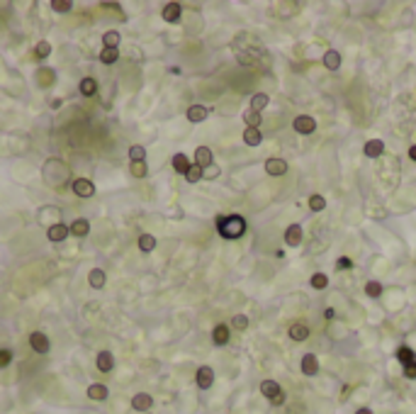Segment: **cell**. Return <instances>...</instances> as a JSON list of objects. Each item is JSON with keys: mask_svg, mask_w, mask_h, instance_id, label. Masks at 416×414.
I'll list each match as a JSON object with an SVG mask.
<instances>
[{"mask_svg": "<svg viewBox=\"0 0 416 414\" xmlns=\"http://www.w3.org/2000/svg\"><path fill=\"white\" fill-rule=\"evenodd\" d=\"M29 346H32L37 353H49V339H47L42 332H32V334H29Z\"/></svg>", "mask_w": 416, "mask_h": 414, "instance_id": "30bf717a", "label": "cell"}, {"mask_svg": "<svg viewBox=\"0 0 416 414\" xmlns=\"http://www.w3.org/2000/svg\"><path fill=\"white\" fill-rule=\"evenodd\" d=\"M355 414H372V410H367V407H360V410H358Z\"/></svg>", "mask_w": 416, "mask_h": 414, "instance_id": "bcb514c9", "label": "cell"}, {"mask_svg": "<svg viewBox=\"0 0 416 414\" xmlns=\"http://www.w3.org/2000/svg\"><path fill=\"white\" fill-rule=\"evenodd\" d=\"M307 336H309V327H307V324L294 322V324L290 327V339H292V341H304Z\"/></svg>", "mask_w": 416, "mask_h": 414, "instance_id": "d6986e66", "label": "cell"}, {"mask_svg": "<svg viewBox=\"0 0 416 414\" xmlns=\"http://www.w3.org/2000/svg\"><path fill=\"white\" fill-rule=\"evenodd\" d=\"M161 15H163L166 22H178L180 15H183V5H180V2H166L163 10H161Z\"/></svg>", "mask_w": 416, "mask_h": 414, "instance_id": "ba28073f", "label": "cell"}, {"mask_svg": "<svg viewBox=\"0 0 416 414\" xmlns=\"http://www.w3.org/2000/svg\"><path fill=\"white\" fill-rule=\"evenodd\" d=\"M324 66L329 71H339V66H341V54L334 52V49H329V52L324 54Z\"/></svg>", "mask_w": 416, "mask_h": 414, "instance_id": "cb8c5ba5", "label": "cell"}, {"mask_svg": "<svg viewBox=\"0 0 416 414\" xmlns=\"http://www.w3.org/2000/svg\"><path fill=\"white\" fill-rule=\"evenodd\" d=\"M292 129H294L297 134H312V132L317 129V120L309 117V115H299V117H294Z\"/></svg>", "mask_w": 416, "mask_h": 414, "instance_id": "277c9868", "label": "cell"}, {"mask_svg": "<svg viewBox=\"0 0 416 414\" xmlns=\"http://www.w3.org/2000/svg\"><path fill=\"white\" fill-rule=\"evenodd\" d=\"M212 163H214L212 149H207V146H197V149H195V166H200V168L205 171V168H209Z\"/></svg>", "mask_w": 416, "mask_h": 414, "instance_id": "52a82bcc", "label": "cell"}, {"mask_svg": "<svg viewBox=\"0 0 416 414\" xmlns=\"http://www.w3.org/2000/svg\"><path fill=\"white\" fill-rule=\"evenodd\" d=\"M244 122H246L248 129H258L261 122H263V115L256 112V110H246V112H244Z\"/></svg>", "mask_w": 416, "mask_h": 414, "instance_id": "7402d4cb", "label": "cell"}, {"mask_svg": "<svg viewBox=\"0 0 416 414\" xmlns=\"http://www.w3.org/2000/svg\"><path fill=\"white\" fill-rule=\"evenodd\" d=\"M71 234L73 236H88V232H90V222L88 219H83V217H78V219H73L69 224Z\"/></svg>", "mask_w": 416, "mask_h": 414, "instance_id": "ac0fdd59", "label": "cell"}, {"mask_svg": "<svg viewBox=\"0 0 416 414\" xmlns=\"http://www.w3.org/2000/svg\"><path fill=\"white\" fill-rule=\"evenodd\" d=\"M217 232L221 239H239L246 234V219L241 214H226L217 217Z\"/></svg>", "mask_w": 416, "mask_h": 414, "instance_id": "6da1fadb", "label": "cell"}, {"mask_svg": "<svg viewBox=\"0 0 416 414\" xmlns=\"http://www.w3.org/2000/svg\"><path fill=\"white\" fill-rule=\"evenodd\" d=\"M217 176H219V168H217L214 163H212L209 168H205V173H202V178H209V181H212V178H217Z\"/></svg>", "mask_w": 416, "mask_h": 414, "instance_id": "b9f144b4", "label": "cell"}, {"mask_svg": "<svg viewBox=\"0 0 416 414\" xmlns=\"http://www.w3.org/2000/svg\"><path fill=\"white\" fill-rule=\"evenodd\" d=\"M71 234L69 224H61V222H56V224H51L49 227V232H47V236H49V241H66Z\"/></svg>", "mask_w": 416, "mask_h": 414, "instance_id": "8992f818", "label": "cell"}, {"mask_svg": "<svg viewBox=\"0 0 416 414\" xmlns=\"http://www.w3.org/2000/svg\"><path fill=\"white\" fill-rule=\"evenodd\" d=\"M404 378L416 380V363H412V365H404Z\"/></svg>", "mask_w": 416, "mask_h": 414, "instance_id": "ee69618b", "label": "cell"}, {"mask_svg": "<svg viewBox=\"0 0 416 414\" xmlns=\"http://www.w3.org/2000/svg\"><path fill=\"white\" fill-rule=\"evenodd\" d=\"M95 363H98V370H102V373H110V370L115 368V356H112L110 351H100Z\"/></svg>", "mask_w": 416, "mask_h": 414, "instance_id": "e0dca14e", "label": "cell"}, {"mask_svg": "<svg viewBox=\"0 0 416 414\" xmlns=\"http://www.w3.org/2000/svg\"><path fill=\"white\" fill-rule=\"evenodd\" d=\"M78 90H80L85 98H93V95L98 93V83H95V78H90V76H88V78H83V80H80V85H78Z\"/></svg>", "mask_w": 416, "mask_h": 414, "instance_id": "d4e9b609", "label": "cell"}, {"mask_svg": "<svg viewBox=\"0 0 416 414\" xmlns=\"http://www.w3.org/2000/svg\"><path fill=\"white\" fill-rule=\"evenodd\" d=\"M195 383H197L200 390H209L212 383H214V370H212L209 365H200V368H197V375H195Z\"/></svg>", "mask_w": 416, "mask_h": 414, "instance_id": "5b68a950", "label": "cell"}, {"mask_svg": "<svg viewBox=\"0 0 416 414\" xmlns=\"http://www.w3.org/2000/svg\"><path fill=\"white\" fill-rule=\"evenodd\" d=\"M397 361H399L402 365H412V363H416V353L409 346H399V348H397Z\"/></svg>", "mask_w": 416, "mask_h": 414, "instance_id": "44dd1931", "label": "cell"}, {"mask_svg": "<svg viewBox=\"0 0 416 414\" xmlns=\"http://www.w3.org/2000/svg\"><path fill=\"white\" fill-rule=\"evenodd\" d=\"M117 59H120V52H117V49H102V52H100V64H105V66L115 64Z\"/></svg>", "mask_w": 416, "mask_h": 414, "instance_id": "1f68e13d", "label": "cell"}, {"mask_svg": "<svg viewBox=\"0 0 416 414\" xmlns=\"http://www.w3.org/2000/svg\"><path fill=\"white\" fill-rule=\"evenodd\" d=\"M302 373L309 375V378L319 373V361H317L314 353H304V356H302Z\"/></svg>", "mask_w": 416, "mask_h": 414, "instance_id": "7c38bea8", "label": "cell"}, {"mask_svg": "<svg viewBox=\"0 0 416 414\" xmlns=\"http://www.w3.org/2000/svg\"><path fill=\"white\" fill-rule=\"evenodd\" d=\"M171 163H173V171H178V173H183V176H185V173H188V168L193 166V163H190V158H188L185 154H175Z\"/></svg>", "mask_w": 416, "mask_h": 414, "instance_id": "603a6c76", "label": "cell"}, {"mask_svg": "<svg viewBox=\"0 0 416 414\" xmlns=\"http://www.w3.org/2000/svg\"><path fill=\"white\" fill-rule=\"evenodd\" d=\"M185 115H188V120H190V122H195V125H197V122H205V120H207L209 107H205V105H190Z\"/></svg>", "mask_w": 416, "mask_h": 414, "instance_id": "9a60e30c", "label": "cell"}, {"mask_svg": "<svg viewBox=\"0 0 416 414\" xmlns=\"http://www.w3.org/2000/svg\"><path fill=\"white\" fill-rule=\"evenodd\" d=\"M266 173H268V176H285V173H287V161H282V158H268V161H266Z\"/></svg>", "mask_w": 416, "mask_h": 414, "instance_id": "4fadbf2b", "label": "cell"}, {"mask_svg": "<svg viewBox=\"0 0 416 414\" xmlns=\"http://www.w3.org/2000/svg\"><path fill=\"white\" fill-rule=\"evenodd\" d=\"M71 190L78 195V198H93L95 195V183L88 181V178H75L71 183Z\"/></svg>", "mask_w": 416, "mask_h": 414, "instance_id": "3957f363", "label": "cell"}, {"mask_svg": "<svg viewBox=\"0 0 416 414\" xmlns=\"http://www.w3.org/2000/svg\"><path fill=\"white\" fill-rule=\"evenodd\" d=\"M51 10H54V12H71V10H73V2H69V0H54V2H51Z\"/></svg>", "mask_w": 416, "mask_h": 414, "instance_id": "f35d334b", "label": "cell"}, {"mask_svg": "<svg viewBox=\"0 0 416 414\" xmlns=\"http://www.w3.org/2000/svg\"><path fill=\"white\" fill-rule=\"evenodd\" d=\"M336 268H339V271H348V268H353V261H350L348 256H341V259L336 261Z\"/></svg>", "mask_w": 416, "mask_h": 414, "instance_id": "60d3db41", "label": "cell"}, {"mask_svg": "<svg viewBox=\"0 0 416 414\" xmlns=\"http://www.w3.org/2000/svg\"><path fill=\"white\" fill-rule=\"evenodd\" d=\"M49 54H51V44H49V42H37L34 56H37V59H47Z\"/></svg>", "mask_w": 416, "mask_h": 414, "instance_id": "d590c367", "label": "cell"}, {"mask_svg": "<svg viewBox=\"0 0 416 414\" xmlns=\"http://www.w3.org/2000/svg\"><path fill=\"white\" fill-rule=\"evenodd\" d=\"M88 283H90V287H95V290L105 287V271H100V268H93V271L88 273Z\"/></svg>", "mask_w": 416, "mask_h": 414, "instance_id": "484cf974", "label": "cell"}, {"mask_svg": "<svg viewBox=\"0 0 416 414\" xmlns=\"http://www.w3.org/2000/svg\"><path fill=\"white\" fill-rule=\"evenodd\" d=\"M363 151H365L367 158H380L385 154V141L382 139H370V141H365Z\"/></svg>", "mask_w": 416, "mask_h": 414, "instance_id": "9c48e42d", "label": "cell"}, {"mask_svg": "<svg viewBox=\"0 0 416 414\" xmlns=\"http://www.w3.org/2000/svg\"><path fill=\"white\" fill-rule=\"evenodd\" d=\"M409 158H412V161H416V144L412 146V149H409Z\"/></svg>", "mask_w": 416, "mask_h": 414, "instance_id": "f6af8a7d", "label": "cell"}, {"mask_svg": "<svg viewBox=\"0 0 416 414\" xmlns=\"http://www.w3.org/2000/svg\"><path fill=\"white\" fill-rule=\"evenodd\" d=\"M261 392L270 400V405H275V407L285 405V390L280 388V383H275V380H263L261 383Z\"/></svg>", "mask_w": 416, "mask_h": 414, "instance_id": "7a4b0ae2", "label": "cell"}, {"mask_svg": "<svg viewBox=\"0 0 416 414\" xmlns=\"http://www.w3.org/2000/svg\"><path fill=\"white\" fill-rule=\"evenodd\" d=\"M309 209H312V212L326 209V198H324V195H312V198H309Z\"/></svg>", "mask_w": 416, "mask_h": 414, "instance_id": "e575fe53", "label": "cell"}, {"mask_svg": "<svg viewBox=\"0 0 416 414\" xmlns=\"http://www.w3.org/2000/svg\"><path fill=\"white\" fill-rule=\"evenodd\" d=\"M231 327L239 329V332H244V329L248 327V317H246V314H236V317L231 319Z\"/></svg>", "mask_w": 416, "mask_h": 414, "instance_id": "ab89813d", "label": "cell"}, {"mask_svg": "<svg viewBox=\"0 0 416 414\" xmlns=\"http://www.w3.org/2000/svg\"><path fill=\"white\" fill-rule=\"evenodd\" d=\"M268 93H256V95H251V110H256V112H261V110H266L268 107Z\"/></svg>", "mask_w": 416, "mask_h": 414, "instance_id": "4316f807", "label": "cell"}, {"mask_svg": "<svg viewBox=\"0 0 416 414\" xmlns=\"http://www.w3.org/2000/svg\"><path fill=\"white\" fill-rule=\"evenodd\" d=\"M309 285H312L314 290H326V287H329V276H326V273H314L312 280H309Z\"/></svg>", "mask_w": 416, "mask_h": 414, "instance_id": "4dcf8cb0", "label": "cell"}, {"mask_svg": "<svg viewBox=\"0 0 416 414\" xmlns=\"http://www.w3.org/2000/svg\"><path fill=\"white\" fill-rule=\"evenodd\" d=\"M107 395H110V390H107L102 383H95V385H90V388H88V397H90V400L102 402V400H107Z\"/></svg>", "mask_w": 416, "mask_h": 414, "instance_id": "ffe728a7", "label": "cell"}, {"mask_svg": "<svg viewBox=\"0 0 416 414\" xmlns=\"http://www.w3.org/2000/svg\"><path fill=\"white\" fill-rule=\"evenodd\" d=\"M129 161H132V163H137V161H146V149H144V146H139V144L129 146Z\"/></svg>", "mask_w": 416, "mask_h": 414, "instance_id": "d6a6232c", "label": "cell"}, {"mask_svg": "<svg viewBox=\"0 0 416 414\" xmlns=\"http://www.w3.org/2000/svg\"><path fill=\"white\" fill-rule=\"evenodd\" d=\"M229 324H217L214 329H212V341L217 346H224V344H229Z\"/></svg>", "mask_w": 416, "mask_h": 414, "instance_id": "2e32d148", "label": "cell"}, {"mask_svg": "<svg viewBox=\"0 0 416 414\" xmlns=\"http://www.w3.org/2000/svg\"><path fill=\"white\" fill-rule=\"evenodd\" d=\"M261 141H263L261 129H246V132H244V144H246V146H258Z\"/></svg>", "mask_w": 416, "mask_h": 414, "instance_id": "83f0119b", "label": "cell"}, {"mask_svg": "<svg viewBox=\"0 0 416 414\" xmlns=\"http://www.w3.org/2000/svg\"><path fill=\"white\" fill-rule=\"evenodd\" d=\"M132 407H134L137 412H148V410L153 407V397L146 395V392H139V395L132 397Z\"/></svg>", "mask_w": 416, "mask_h": 414, "instance_id": "5bb4252c", "label": "cell"}, {"mask_svg": "<svg viewBox=\"0 0 416 414\" xmlns=\"http://www.w3.org/2000/svg\"><path fill=\"white\" fill-rule=\"evenodd\" d=\"M285 244L287 246H299L302 244V227L299 224H290L285 229Z\"/></svg>", "mask_w": 416, "mask_h": 414, "instance_id": "8fae6325", "label": "cell"}, {"mask_svg": "<svg viewBox=\"0 0 416 414\" xmlns=\"http://www.w3.org/2000/svg\"><path fill=\"white\" fill-rule=\"evenodd\" d=\"M129 171H132V176H134V178H144V176L148 173L146 161H137V163H132V166H129Z\"/></svg>", "mask_w": 416, "mask_h": 414, "instance_id": "74e56055", "label": "cell"}, {"mask_svg": "<svg viewBox=\"0 0 416 414\" xmlns=\"http://www.w3.org/2000/svg\"><path fill=\"white\" fill-rule=\"evenodd\" d=\"M102 47L105 49H117L120 47V32H105L102 34Z\"/></svg>", "mask_w": 416, "mask_h": 414, "instance_id": "f546056e", "label": "cell"}, {"mask_svg": "<svg viewBox=\"0 0 416 414\" xmlns=\"http://www.w3.org/2000/svg\"><path fill=\"white\" fill-rule=\"evenodd\" d=\"M202 173H205V171H202L200 166H195V163H193V166L188 168V173H185V181H188V183H197V181L202 178Z\"/></svg>", "mask_w": 416, "mask_h": 414, "instance_id": "8d00e7d4", "label": "cell"}, {"mask_svg": "<svg viewBox=\"0 0 416 414\" xmlns=\"http://www.w3.org/2000/svg\"><path fill=\"white\" fill-rule=\"evenodd\" d=\"M12 361V351H0V368H5Z\"/></svg>", "mask_w": 416, "mask_h": 414, "instance_id": "7bdbcfd3", "label": "cell"}, {"mask_svg": "<svg viewBox=\"0 0 416 414\" xmlns=\"http://www.w3.org/2000/svg\"><path fill=\"white\" fill-rule=\"evenodd\" d=\"M139 249H141L144 254L153 251V249H156V236H153V234H141V236H139Z\"/></svg>", "mask_w": 416, "mask_h": 414, "instance_id": "f1b7e54d", "label": "cell"}, {"mask_svg": "<svg viewBox=\"0 0 416 414\" xmlns=\"http://www.w3.org/2000/svg\"><path fill=\"white\" fill-rule=\"evenodd\" d=\"M365 295H367V297H380V295H382V283H377V280L365 283Z\"/></svg>", "mask_w": 416, "mask_h": 414, "instance_id": "836d02e7", "label": "cell"}]
</instances>
